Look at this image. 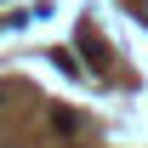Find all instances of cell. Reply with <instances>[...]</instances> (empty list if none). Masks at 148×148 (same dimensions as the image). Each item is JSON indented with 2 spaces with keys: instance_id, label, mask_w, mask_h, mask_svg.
Wrapping results in <instances>:
<instances>
[{
  "instance_id": "1",
  "label": "cell",
  "mask_w": 148,
  "mask_h": 148,
  "mask_svg": "<svg viewBox=\"0 0 148 148\" xmlns=\"http://www.w3.org/2000/svg\"><path fill=\"white\" fill-rule=\"evenodd\" d=\"M143 17H148V0H143Z\"/></svg>"
}]
</instances>
